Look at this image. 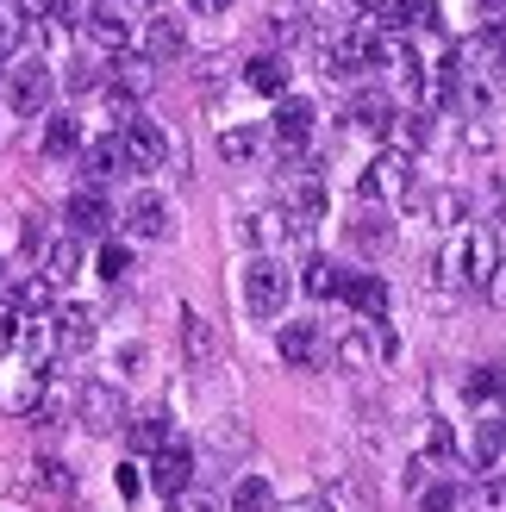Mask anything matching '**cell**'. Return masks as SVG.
Here are the masks:
<instances>
[{"instance_id": "obj_1", "label": "cell", "mask_w": 506, "mask_h": 512, "mask_svg": "<svg viewBox=\"0 0 506 512\" xmlns=\"http://www.w3.org/2000/svg\"><path fill=\"white\" fill-rule=\"evenodd\" d=\"M319 50H325V75H363L382 63V32L369 19H338V25H319Z\"/></svg>"}, {"instance_id": "obj_2", "label": "cell", "mask_w": 506, "mask_h": 512, "mask_svg": "<svg viewBox=\"0 0 506 512\" xmlns=\"http://www.w3.org/2000/svg\"><path fill=\"white\" fill-rule=\"evenodd\" d=\"M319 132V107L307 94H282L275 100V125H269V144H275V157H282L288 169H307V144Z\"/></svg>"}, {"instance_id": "obj_3", "label": "cell", "mask_w": 506, "mask_h": 512, "mask_svg": "<svg viewBox=\"0 0 506 512\" xmlns=\"http://www.w3.org/2000/svg\"><path fill=\"white\" fill-rule=\"evenodd\" d=\"M113 144H119L125 175H157V169L169 163V138H163V125H157V119H144V113H119Z\"/></svg>"}, {"instance_id": "obj_4", "label": "cell", "mask_w": 506, "mask_h": 512, "mask_svg": "<svg viewBox=\"0 0 506 512\" xmlns=\"http://www.w3.org/2000/svg\"><path fill=\"white\" fill-rule=\"evenodd\" d=\"M75 419H82V431H94V438H113V431H125L132 406H125V394L113 381H82V388H75Z\"/></svg>"}, {"instance_id": "obj_5", "label": "cell", "mask_w": 506, "mask_h": 512, "mask_svg": "<svg viewBox=\"0 0 506 512\" xmlns=\"http://www.w3.org/2000/svg\"><path fill=\"white\" fill-rule=\"evenodd\" d=\"M282 219H288V238H307L313 225L325 219V182H319V169H288V182H282Z\"/></svg>"}, {"instance_id": "obj_6", "label": "cell", "mask_w": 506, "mask_h": 512, "mask_svg": "<svg viewBox=\"0 0 506 512\" xmlns=\"http://www.w3.org/2000/svg\"><path fill=\"white\" fill-rule=\"evenodd\" d=\"M0 413L7 419L44 413V369L38 363H25V356H7V363H0Z\"/></svg>"}, {"instance_id": "obj_7", "label": "cell", "mask_w": 506, "mask_h": 512, "mask_svg": "<svg viewBox=\"0 0 506 512\" xmlns=\"http://www.w3.org/2000/svg\"><path fill=\"white\" fill-rule=\"evenodd\" d=\"M288 306V269L275 263V256H257V263L244 269V313L250 319H282Z\"/></svg>"}, {"instance_id": "obj_8", "label": "cell", "mask_w": 506, "mask_h": 512, "mask_svg": "<svg viewBox=\"0 0 506 512\" xmlns=\"http://www.w3.org/2000/svg\"><path fill=\"white\" fill-rule=\"evenodd\" d=\"M100 88L113 94V107H119V113H132V100H144L150 88H157V63H144L138 50H119V57L100 69Z\"/></svg>"}, {"instance_id": "obj_9", "label": "cell", "mask_w": 506, "mask_h": 512, "mask_svg": "<svg viewBox=\"0 0 506 512\" xmlns=\"http://www.w3.org/2000/svg\"><path fill=\"white\" fill-rule=\"evenodd\" d=\"M50 88H57V75H50L38 57L13 63V75H7V100H13V113H19V119H38V113L50 107Z\"/></svg>"}, {"instance_id": "obj_10", "label": "cell", "mask_w": 506, "mask_h": 512, "mask_svg": "<svg viewBox=\"0 0 506 512\" xmlns=\"http://www.w3.org/2000/svg\"><path fill=\"white\" fill-rule=\"evenodd\" d=\"M494 281H500V232L475 225V232H463V288H494Z\"/></svg>"}, {"instance_id": "obj_11", "label": "cell", "mask_w": 506, "mask_h": 512, "mask_svg": "<svg viewBox=\"0 0 506 512\" xmlns=\"http://www.w3.org/2000/svg\"><path fill=\"white\" fill-rule=\"evenodd\" d=\"M275 350H282V363H288V369H319L325 356H332V344H325L319 319H288V325H282V338H275Z\"/></svg>"}, {"instance_id": "obj_12", "label": "cell", "mask_w": 506, "mask_h": 512, "mask_svg": "<svg viewBox=\"0 0 506 512\" xmlns=\"http://www.w3.org/2000/svg\"><path fill=\"white\" fill-rule=\"evenodd\" d=\"M182 50H188V25L175 19V13H150L138 25V57L144 63H175Z\"/></svg>"}, {"instance_id": "obj_13", "label": "cell", "mask_w": 506, "mask_h": 512, "mask_svg": "<svg viewBox=\"0 0 506 512\" xmlns=\"http://www.w3.org/2000/svg\"><path fill=\"white\" fill-rule=\"evenodd\" d=\"M63 225H69V238L82 244V238H107L113 232V207H107V194L100 188H75L69 194V207H63Z\"/></svg>"}, {"instance_id": "obj_14", "label": "cell", "mask_w": 506, "mask_h": 512, "mask_svg": "<svg viewBox=\"0 0 506 512\" xmlns=\"http://www.w3.org/2000/svg\"><path fill=\"white\" fill-rule=\"evenodd\" d=\"M432 144V113L425 107H394L388 113V132H382V150H394V157H419V150Z\"/></svg>"}, {"instance_id": "obj_15", "label": "cell", "mask_w": 506, "mask_h": 512, "mask_svg": "<svg viewBox=\"0 0 506 512\" xmlns=\"http://www.w3.org/2000/svg\"><path fill=\"white\" fill-rule=\"evenodd\" d=\"M150 488H157L163 500H175V494H188L194 488V450L188 444H163L157 456H150Z\"/></svg>"}, {"instance_id": "obj_16", "label": "cell", "mask_w": 506, "mask_h": 512, "mask_svg": "<svg viewBox=\"0 0 506 512\" xmlns=\"http://www.w3.org/2000/svg\"><path fill=\"white\" fill-rule=\"evenodd\" d=\"M338 300L350 313H363V319H388V281L369 275V269H344L338 275Z\"/></svg>"}, {"instance_id": "obj_17", "label": "cell", "mask_w": 506, "mask_h": 512, "mask_svg": "<svg viewBox=\"0 0 506 512\" xmlns=\"http://www.w3.org/2000/svg\"><path fill=\"white\" fill-rule=\"evenodd\" d=\"M407 182H413V169H407V157H394V150H382V157H375L369 169H363V200H369V207H375V200H382V207H388V200L394 194H407Z\"/></svg>"}, {"instance_id": "obj_18", "label": "cell", "mask_w": 506, "mask_h": 512, "mask_svg": "<svg viewBox=\"0 0 506 512\" xmlns=\"http://www.w3.org/2000/svg\"><path fill=\"white\" fill-rule=\"evenodd\" d=\"M438 13H432V0H369V25L382 38H400L407 25H432Z\"/></svg>"}, {"instance_id": "obj_19", "label": "cell", "mask_w": 506, "mask_h": 512, "mask_svg": "<svg viewBox=\"0 0 506 512\" xmlns=\"http://www.w3.org/2000/svg\"><path fill=\"white\" fill-rule=\"evenodd\" d=\"M75 269H82V244H75V238H50L38 250V281H44V288H69Z\"/></svg>"}, {"instance_id": "obj_20", "label": "cell", "mask_w": 506, "mask_h": 512, "mask_svg": "<svg viewBox=\"0 0 506 512\" xmlns=\"http://www.w3.org/2000/svg\"><path fill=\"white\" fill-rule=\"evenodd\" d=\"M263 150H269V132H257V125H225V132H219V157L232 169L263 163Z\"/></svg>"}, {"instance_id": "obj_21", "label": "cell", "mask_w": 506, "mask_h": 512, "mask_svg": "<svg viewBox=\"0 0 506 512\" xmlns=\"http://www.w3.org/2000/svg\"><path fill=\"white\" fill-rule=\"evenodd\" d=\"M50 319H57V356H82L94 344V306H63Z\"/></svg>"}, {"instance_id": "obj_22", "label": "cell", "mask_w": 506, "mask_h": 512, "mask_svg": "<svg viewBox=\"0 0 506 512\" xmlns=\"http://www.w3.org/2000/svg\"><path fill=\"white\" fill-rule=\"evenodd\" d=\"M388 238H394L388 207H382V213H375V207H357V213H350V244H357L363 256H382V250H388Z\"/></svg>"}, {"instance_id": "obj_23", "label": "cell", "mask_w": 506, "mask_h": 512, "mask_svg": "<svg viewBox=\"0 0 506 512\" xmlns=\"http://www.w3.org/2000/svg\"><path fill=\"white\" fill-rule=\"evenodd\" d=\"M500 456H506V419L482 413V419H475V431H469V463L475 469H500Z\"/></svg>"}, {"instance_id": "obj_24", "label": "cell", "mask_w": 506, "mask_h": 512, "mask_svg": "<svg viewBox=\"0 0 506 512\" xmlns=\"http://www.w3.org/2000/svg\"><path fill=\"white\" fill-rule=\"evenodd\" d=\"M125 438H132L138 456H157V450L169 444V413H163V406H144V413L125 419Z\"/></svg>"}, {"instance_id": "obj_25", "label": "cell", "mask_w": 506, "mask_h": 512, "mask_svg": "<svg viewBox=\"0 0 506 512\" xmlns=\"http://www.w3.org/2000/svg\"><path fill=\"white\" fill-rule=\"evenodd\" d=\"M82 119L75 113H50V125H44V157L50 163H69V157H82Z\"/></svg>"}, {"instance_id": "obj_26", "label": "cell", "mask_w": 506, "mask_h": 512, "mask_svg": "<svg viewBox=\"0 0 506 512\" xmlns=\"http://www.w3.org/2000/svg\"><path fill=\"white\" fill-rule=\"evenodd\" d=\"M125 232L132 238H169V207L157 194H138L132 207H125Z\"/></svg>"}, {"instance_id": "obj_27", "label": "cell", "mask_w": 506, "mask_h": 512, "mask_svg": "<svg viewBox=\"0 0 506 512\" xmlns=\"http://www.w3.org/2000/svg\"><path fill=\"white\" fill-rule=\"evenodd\" d=\"M82 175H88V188H100V182H113V175H125V163H119V144L113 138H94V144H82Z\"/></svg>"}, {"instance_id": "obj_28", "label": "cell", "mask_w": 506, "mask_h": 512, "mask_svg": "<svg viewBox=\"0 0 506 512\" xmlns=\"http://www.w3.org/2000/svg\"><path fill=\"white\" fill-rule=\"evenodd\" d=\"M244 82L257 88V94H269V100H282V94H288V63L263 50V57H250V63H244Z\"/></svg>"}, {"instance_id": "obj_29", "label": "cell", "mask_w": 506, "mask_h": 512, "mask_svg": "<svg viewBox=\"0 0 506 512\" xmlns=\"http://www.w3.org/2000/svg\"><path fill=\"white\" fill-rule=\"evenodd\" d=\"M182 344H188V363L194 369H207L213 356H219V338H213V325L200 319V313H182Z\"/></svg>"}, {"instance_id": "obj_30", "label": "cell", "mask_w": 506, "mask_h": 512, "mask_svg": "<svg viewBox=\"0 0 506 512\" xmlns=\"http://www.w3.org/2000/svg\"><path fill=\"white\" fill-rule=\"evenodd\" d=\"M338 263H332V256H307V263H300V288H307L313 300H332L338 294Z\"/></svg>"}, {"instance_id": "obj_31", "label": "cell", "mask_w": 506, "mask_h": 512, "mask_svg": "<svg viewBox=\"0 0 506 512\" xmlns=\"http://www.w3.org/2000/svg\"><path fill=\"white\" fill-rule=\"evenodd\" d=\"M388 113H394V107H388V94H375V88H369V94H357V100H350V119H357L363 132H375V138L388 132Z\"/></svg>"}, {"instance_id": "obj_32", "label": "cell", "mask_w": 506, "mask_h": 512, "mask_svg": "<svg viewBox=\"0 0 506 512\" xmlns=\"http://www.w3.org/2000/svg\"><path fill=\"white\" fill-rule=\"evenodd\" d=\"M32 488L38 494H75V475L57 463V456H38V463H32Z\"/></svg>"}, {"instance_id": "obj_33", "label": "cell", "mask_w": 506, "mask_h": 512, "mask_svg": "<svg viewBox=\"0 0 506 512\" xmlns=\"http://www.w3.org/2000/svg\"><path fill=\"white\" fill-rule=\"evenodd\" d=\"M269 500H275L269 481L263 475H244L238 488H232V506H225V512H269Z\"/></svg>"}, {"instance_id": "obj_34", "label": "cell", "mask_w": 506, "mask_h": 512, "mask_svg": "<svg viewBox=\"0 0 506 512\" xmlns=\"http://www.w3.org/2000/svg\"><path fill=\"white\" fill-rule=\"evenodd\" d=\"M419 512H469V494L450 481H432V488H419Z\"/></svg>"}, {"instance_id": "obj_35", "label": "cell", "mask_w": 506, "mask_h": 512, "mask_svg": "<svg viewBox=\"0 0 506 512\" xmlns=\"http://www.w3.org/2000/svg\"><path fill=\"white\" fill-rule=\"evenodd\" d=\"M244 238H250V244H288V219H282V213H250Z\"/></svg>"}, {"instance_id": "obj_36", "label": "cell", "mask_w": 506, "mask_h": 512, "mask_svg": "<svg viewBox=\"0 0 506 512\" xmlns=\"http://www.w3.org/2000/svg\"><path fill=\"white\" fill-rule=\"evenodd\" d=\"M469 512H506V475H482V481H475Z\"/></svg>"}, {"instance_id": "obj_37", "label": "cell", "mask_w": 506, "mask_h": 512, "mask_svg": "<svg viewBox=\"0 0 506 512\" xmlns=\"http://www.w3.org/2000/svg\"><path fill=\"white\" fill-rule=\"evenodd\" d=\"M432 213H438V225H444V232H457V225H463V213H469V200H463L457 188H438V194H432Z\"/></svg>"}, {"instance_id": "obj_38", "label": "cell", "mask_w": 506, "mask_h": 512, "mask_svg": "<svg viewBox=\"0 0 506 512\" xmlns=\"http://www.w3.org/2000/svg\"><path fill=\"white\" fill-rule=\"evenodd\" d=\"M500 388H506V375H500V369H494V363H482V369H475V375H469V381H463V394H469V400H475V406H482V400H494V394H500Z\"/></svg>"}, {"instance_id": "obj_39", "label": "cell", "mask_w": 506, "mask_h": 512, "mask_svg": "<svg viewBox=\"0 0 506 512\" xmlns=\"http://www.w3.org/2000/svg\"><path fill=\"white\" fill-rule=\"evenodd\" d=\"M332 356H338V363H344V369H363V363H369V356H375V344L363 338V331H350V338H338V344H332Z\"/></svg>"}, {"instance_id": "obj_40", "label": "cell", "mask_w": 506, "mask_h": 512, "mask_svg": "<svg viewBox=\"0 0 506 512\" xmlns=\"http://www.w3.org/2000/svg\"><path fill=\"white\" fill-rule=\"evenodd\" d=\"M425 456H432V463H450V456H457V438H450V425H444V419L425 425Z\"/></svg>"}, {"instance_id": "obj_41", "label": "cell", "mask_w": 506, "mask_h": 512, "mask_svg": "<svg viewBox=\"0 0 506 512\" xmlns=\"http://www.w3.org/2000/svg\"><path fill=\"white\" fill-rule=\"evenodd\" d=\"M125 269H132V250H125L119 238H107V244H100V275H107V281H125Z\"/></svg>"}, {"instance_id": "obj_42", "label": "cell", "mask_w": 506, "mask_h": 512, "mask_svg": "<svg viewBox=\"0 0 506 512\" xmlns=\"http://www.w3.org/2000/svg\"><path fill=\"white\" fill-rule=\"evenodd\" d=\"M169 512H225V506H219L213 494H200V488H188V494H175V500H169Z\"/></svg>"}, {"instance_id": "obj_43", "label": "cell", "mask_w": 506, "mask_h": 512, "mask_svg": "<svg viewBox=\"0 0 506 512\" xmlns=\"http://www.w3.org/2000/svg\"><path fill=\"white\" fill-rule=\"evenodd\" d=\"M269 38H275V44H294V38H300V13H275V19H269Z\"/></svg>"}, {"instance_id": "obj_44", "label": "cell", "mask_w": 506, "mask_h": 512, "mask_svg": "<svg viewBox=\"0 0 506 512\" xmlns=\"http://www.w3.org/2000/svg\"><path fill=\"white\" fill-rule=\"evenodd\" d=\"M494 232H506V175L494 182Z\"/></svg>"}, {"instance_id": "obj_45", "label": "cell", "mask_w": 506, "mask_h": 512, "mask_svg": "<svg viewBox=\"0 0 506 512\" xmlns=\"http://www.w3.org/2000/svg\"><path fill=\"white\" fill-rule=\"evenodd\" d=\"M138 488H144V475H138L132 463H125V469H119V494H138Z\"/></svg>"}, {"instance_id": "obj_46", "label": "cell", "mask_w": 506, "mask_h": 512, "mask_svg": "<svg viewBox=\"0 0 506 512\" xmlns=\"http://www.w3.org/2000/svg\"><path fill=\"white\" fill-rule=\"evenodd\" d=\"M475 7H482V19H494V25L506 19V0H475Z\"/></svg>"}, {"instance_id": "obj_47", "label": "cell", "mask_w": 506, "mask_h": 512, "mask_svg": "<svg viewBox=\"0 0 506 512\" xmlns=\"http://www.w3.org/2000/svg\"><path fill=\"white\" fill-rule=\"evenodd\" d=\"M232 0H194V13H225Z\"/></svg>"}, {"instance_id": "obj_48", "label": "cell", "mask_w": 506, "mask_h": 512, "mask_svg": "<svg viewBox=\"0 0 506 512\" xmlns=\"http://www.w3.org/2000/svg\"><path fill=\"white\" fill-rule=\"evenodd\" d=\"M288 512H332L325 500H300V506H288Z\"/></svg>"}, {"instance_id": "obj_49", "label": "cell", "mask_w": 506, "mask_h": 512, "mask_svg": "<svg viewBox=\"0 0 506 512\" xmlns=\"http://www.w3.org/2000/svg\"><path fill=\"white\" fill-rule=\"evenodd\" d=\"M500 275H506V263H500ZM500 294H506V281H500Z\"/></svg>"}, {"instance_id": "obj_50", "label": "cell", "mask_w": 506, "mask_h": 512, "mask_svg": "<svg viewBox=\"0 0 506 512\" xmlns=\"http://www.w3.org/2000/svg\"><path fill=\"white\" fill-rule=\"evenodd\" d=\"M500 38H506V19H500Z\"/></svg>"}]
</instances>
